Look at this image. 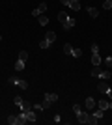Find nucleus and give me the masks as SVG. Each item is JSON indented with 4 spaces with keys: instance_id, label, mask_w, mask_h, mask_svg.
I'll list each match as a JSON object with an SVG mask.
<instances>
[{
    "instance_id": "1",
    "label": "nucleus",
    "mask_w": 112,
    "mask_h": 125,
    "mask_svg": "<svg viewBox=\"0 0 112 125\" xmlns=\"http://www.w3.org/2000/svg\"><path fill=\"white\" fill-rule=\"evenodd\" d=\"M64 6H67V8H71L73 11H79L80 10V2H77V0H60Z\"/></svg>"
},
{
    "instance_id": "2",
    "label": "nucleus",
    "mask_w": 112,
    "mask_h": 125,
    "mask_svg": "<svg viewBox=\"0 0 112 125\" xmlns=\"http://www.w3.org/2000/svg\"><path fill=\"white\" fill-rule=\"evenodd\" d=\"M88 112H84V110H80L79 114H77V120H79V123H88Z\"/></svg>"
},
{
    "instance_id": "3",
    "label": "nucleus",
    "mask_w": 112,
    "mask_h": 125,
    "mask_svg": "<svg viewBox=\"0 0 112 125\" xmlns=\"http://www.w3.org/2000/svg\"><path fill=\"white\" fill-rule=\"evenodd\" d=\"M75 24H77V22H75V19H73V17H69V19H67L65 22H62V26H64V30H71V28H73Z\"/></svg>"
},
{
    "instance_id": "4",
    "label": "nucleus",
    "mask_w": 112,
    "mask_h": 125,
    "mask_svg": "<svg viewBox=\"0 0 112 125\" xmlns=\"http://www.w3.org/2000/svg\"><path fill=\"white\" fill-rule=\"evenodd\" d=\"M84 106H86V110H93V108L97 106V103H95V99L88 97V99H86V103H84Z\"/></svg>"
},
{
    "instance_id": "5",
    "label": "nucleus",
    "mask_w": 112,
    "mask_h": 125,
    "mask_svg": "<svg viewBox=\"0 0 112 125\" xmlns=\"http://www.w3.org/2000/svg\"><path fill=\"white\" fill-rule=\"evenodd\" d=\"M97 90H99L101 94H107V92H108V84H107V80H105V78H103L101 82L97 84Z\"/></svg>"
},
{
    "instance_id": "6",
    "label": "nucleus",
    "mask_w": 112,
    "mask_h": 125,
    "mask_svg": "<svg viewBox=\"0 0 112 125\" xmlns=\"http://www.w3.org/2000/svg\"><path fill=\"white\" fill-rule=\"evenodd\" d=\"M45 39H47V41L51 43V45H52V43L56 41V32H52V30H49L47 34H45Z\"/></svg>"
},
{
    "instance_id": "7",
    "label": "nucleus",
    "mask_w": 112,
    "mask_h": 125,
    "mask_svg": "<svg viewBox=\"0 0 112 125\" xmlns=\"http://www.w3.org/2000/svg\"><path fill=\"white\" fill-rule=\"evenodd\" d=\"M92 75H93V77L103 78V71H101V67H99V65H93V67H92Z\"/></svg>"
},
{
    "instance_id": "8",
    "label": "nucleus",
    "mask_w": 112,
    "mask_h": 125,
    "mask_svg": "<svg viewBox=\"0 0 112 125\" xmlns=\"http://www.w3.org/2000/svg\"><path fill=\"white\" fill-rule=\"evenodd\" d=\"M92 63H93V65H99V63H101V56H99V52H92Z\"/></svg>"
},
{
    "instance_id": "9",
    "label": "nucleus",
    "mask_w": 112,
    "mask_h": 125,
    "mask_svg": "<svg viewBox=\"0 0 112 125\" xmlns=\"http://www.w3.org/2000/svg\"><path fill=\"white\" fill-rule=\"evenodd\" d=\"M88 15H90L92 19H97V17H99V10H97V8H88Z\"/></svg>"
},
{
    "instance_id": "10",
    "label": "nucleus",
    "mask_w": 112,
    "mask_h": 125,
    "mask_svg": "<svg viewBox=\"0 0 112 125\" xmlns=\"http://www.w3.org/2000/svg\"><path fill=\"white\" fill-rule=\"evenodd\" d=\"M19 108H21L22 112H28V110H34V104L26 103V101H22V104H21V106H19Z\"/></svg>"
},
{
    "instance_id": "11",
    "label": "nucleus",
    "mask_w": 112,
    "mask_h": 125,
    "mask_svg": "<svg viewBox=\"0 0 112 125\" xmlns=\"http://www.w3.org/2000/svg\"><path fill=\"white\" fill-rule=\"evenodd\" d=\"M26 120L30 121V123L37 121V118H36V112H34V110H28V112H26Z\"/></svg>"
},
{
    "instance_id": "12",
    "label": "nucleus",
    "mask_w": 112,
    "mask_h": 125,
    "mask_svg": "<svg viewBox=\"0 0 112 125\" xmlns=\"http://www.w3.org/2000/svg\"><path fill=\"white\" fill-rule=\"evenodd\" d=\"M37 21H39V24H41V26H47V24H49V17L41 13V15L37 17Z\"/></svg>"
},
{
    "instance_id": "13",
    "label": "nucleus",
    "mask_w": 112,
    "mask_h": 125,
    "mask_svg": "<svg viewBox=\"0 0 112 125\" xmlns=\"http://www.w3.org/2000/svg\"><path fill=\"white\" fill-rule=\"evenodd\" d=\"M97 108H101L103 112H105V110L108 108V101H105V99H101L99 101V103H97Z\"/></svg>"
},
{
    "instance_id": "14",
    "label": "nucleus",
    "mask_w": 112,
    "mask_h": 125,
    "mask_svg": "<svg viewBox=\"0 0 112 125\" xmlns=\"http://www.w3.org/2000/svg\"><path fill=\"white\" fill-rule=\"evenodd\" d=\"M17 118H19V125H24V123H26V112H22V110H21V114H19V116H17Z\"/></svg>"
},
{
    "instance_id": "15",
    "label": "nucleus",
    "mask_w": 112,
    "mask_h": 125,
    "mask_svg": "<svg viewBox=\"0 0 112 125\" xmlns=\"http://www.w3.org/2000/svg\"><path fill=\"white\" fill-rule=\"evenodd\" d=\"M24 63H26V62H22V60H17V62H15V71H17V73L24 69Z\"/></svg>"
},
{
    "instance_id": "16",
    "label": "nucleus",
    "mask_w": 112,
    "mask_h": 125,
    "mask_svg": "<svg viewBox=\"0 0 112 125\" xmlns=\"http://www.w3.org/2000/svg\"><path fill=\"white\" fill-rule=\"evenodd\" d=\"M67 19H69V15H67L65 11H60V13H58V21H60V22H65Z\"/></svg>"
},
{
    "instance_id": "17",
    "label": "nucleus",
    "mask_w": 112,
    "mask_h": 125,
    "mask_svg": "<svg viewBox=\"0 0 112 125\" xmlns=\"http://www.w3.org/2000/svg\"><path fill=\"white\" fill-rule=\"evenodd\" d=\"M45 99H49L51 103H56V101H58V95L56 94H45Z\"/></svg>"
},
{
    "instance_id": "18",
    "label": "nucleus",
    "mask_w": 112,
    "mask_h": 125,
    "mask_svg": "<svg viewBox=\"0 0 112 125\" xmlns=\"http://www.w3.org/2000/svg\"><path fill=\"white\" fill-rule=\"evenodd\" d=\"M15 84H17V86H19L21 90H26V86H28V84H26V80H21V78H17V80H15Z\"/></svg>"
},
{
    "instance_id": "19",
    "label": "nucleus",
    "mask_w": 112,
    "mask_h": 125,
    "mask_svg": "<svg viewBox=\"0 0 112 125\" xmlns=\"http://www.w3.org/2000/svg\"><path fill=\"white\" fill-rule=\"evenodd\" d=\"M8 123L10 125H19V118H17V116H10V118H8Z\"/></svg>"
},
{
    "instance_id": "20",
    "label": "nucleus",
    "mask_w": 112,
    "mask_h": 125,
    "mask_svg": "<svg viewBox=\"0 0 112 125\" xmlns=\"http://www.w3.org/2000/svg\"><path fill=\"white\" fill-rule=\"evenodd\" d=\"M71 56H73V58H80V56H82V51H80V49H77V47H73Z\"/></svg>"
},
{
    "instance_id": "21",
    "label": "nucleus",
    "mask_w": 112,
    "mask_h": 125,
    "mask_svg": "<svg viewBox=\"0 0 112 125\" xmlns=\"http://www.w3.org/2000/svg\"><path fill=\"white\" fill-rule=\"evenodd\" d=\"M64 52H65V54H71V52H73V45L65 43V45H64Z\"/></svg>"
},
{
    "instance_id": "22",
    "label": "nucleus",
    "mask_w": 112,
    "mask_h": 125,
    "mask_svg": "<svg viewBox=\"0 0 112 125\" xmlns=\"http://www.w3.org/2000/svg\"><path fill=\"white\" fill-rule=\"evenodd\" d=\"M97 121H99V120H97V118H95L93 114H90V116H88V123H90V125H95Z\"/></svg>"
},
{
    "instance_id": "23",
    "label": "nucleus",
    "mask_w": 112,
    "mask_h": 125,
    "mask_svg": "<svg viewBox=\"0 0 112 125\" xmlns=\"http://www.w3.org/2000/svg\"><path fill=\"white\" fill-rule=\"evenodd\" d=\"M19 60H22V62H26V60H28L26 51H21V52H19Z\"/></svg>"
},
{
    "instance_id": "24",
    "label": "nucleus",
    "mask_w": 112,
    "mask_h": 125,
    "mask_svg": "<svg viewBox=\"0 0 112 125\" xmlns=\"http://www.w3.org/2000/svg\"><path fill=\"white\" fill-rule=\"evenodd\" d=\"M39 47H41V49H49V47H51V43H49L47 39L43 37V39H41V43H39Z\"/></svg>"
},
{
    "instance_id": "25",
    "label": "nucleus",
    "mask_w": 112,
    "mask_h": 125,
    "mask_svg": "<svg viewBox=\"0 0 112 125\" xmlns=\"http://www.w3.org/2000/svg\"><path fill=\"white\" fill-rule=\"evenodd\" d=\"M51 104H52V103H51L49 99H43V103H41V108H43V110H47L49 106H51Z\"/></svg>"
},
{
    "instance_id": "26",
    "label": "nucleus",
    "mask_w": 112,
    "mask_h": 125,
    "mask_svg": "<svg viewBox=\"0 0 112 125\" xmlns=\"http://www.w3.org/2000/svg\"><path fill=\"white\" fill-rule=\"evenodd\" d=\"M37 10H39V13H45V11H47V4H45V2H41V4L37 6Z\"/></svg>"
},
{
    "instance_id": "27",
    "label": "nucleus",
    "mask_w": 112,
    "mask_h": 125,
    "mask_svg": "<svg viewBox=\"0 0 112 125\" xmlns=\"http://www.w3.org/2000/svg\"><path fill=\"white\" fill-rule=\"evenodd\" d=\"M93 116H95L97 120H103V110H101V108H97L95 112H93Z\"/></svg>"
},
{
    "instance_id": "28",
    "label": "nucleus",
    "mask_w": 112,
    "mask_h": 125,
    "mask_svg": "<svg viewBox=\"0 0 112 125\" xmlns=\"http://www.w3.org/2000/svg\"><path fill=\"white\" fill-rule=\"evenodd\" d=\"M13 103H15L17 106H21V104H22V99L19 97V95H17V97H13Z\"/></svg>"
},
{
    "instance_id": "29",
    "label": "nucleus",
    "mask_w": 112,
    "mask_h": 125,
    "mask_svg": "<svg viewBox=\"0 0 112 125\" xmlns=\"http://www.w3.org/2000/svg\"><path fill=\"white\" fill-rule=\"evenodd\" d=\"M105 63H107V67H112V56H107V58H105Z\"/></svg>"
},
{
    "instance_id": "30",
    "label": "nucleus",
    "mask_w": 112,
    "mask_h": 125,
    "mask_svg": "<svg viewBox=\"0 0 112 125\" xmlns=\"http://www.w3.org/2000/svg\"><path fill=\"white\" fill-rule=\"evenodd\" d=\"M80 110H82V106H80V104H73V112H75V114H79Z\"/></svg>"
},
{
    "instance_id": "31",
    "label": "nucleus",
    "mask_w": 112,
    "mask_h": 125,
    "mask_svg": "<svg viewBox=\"0 0 112 125\" xmlns=\"http://www.w3.org/2000/svg\"><path fill=\"white\" fill-rule=\"evenodd\" d=\"M92 52H99V45H97V43L92 45Z\"/></svg>"
},
{
    "instance_id": "32",
    "label": "nucleus",
    "mask_w": 112,
    "mask_h": 125,
    "mask_svg": "<svg viewBox=\"0 0 112 125\" xmlns=\"http://www.w3.org/2000/svg\"><path fill=\"white\" fill-rule=\"evenodd\" d=\"M103 78L107 80V78H110V71H103Z\"/></svg>"
},
{
    "instance_id": "33",
    "label": "nucleus",
    "mask_w": 112,
    "mask_h": 125,
    "mask_svg": "<svg viewBox=\"0 0 112 125\" xmlns=\"http://www.w3.org/2000/svg\"><path fill=\"white\" fill-rule=\"evenodd\" d=\"M32 15H34V17H39V15H41V13H39V10H37V8H36V10L32 11Z\"/></svg>"
},
{
    "instance_id": "34",
    "label": "nucleus",
    "mask_w": 112,
    "mask_h": 125,
    "mask_svg": "<svg viewBox=\"0 0 112 125\" xmlns=\"http://www.w3.org/2000/svg\"><path fill=\"white\" fill-rule=\"evenodd\" d=\"M107 95H108V97H110V99H112V90H110V88H108V92H107Z\"/></svg>"
},
{
    "instance_id": "35",
    "label": "nucleus",
    "mask_w": 112,
    "mask_h": 125,
    "mask_svg": "<svg viewBox=\"0 0 112 125\" xmlns=\"http://www.w3.org/2000/svg\"><path fill=\"white\" fill-rule=\"evenodd\" d=\"M108 108H112V103H108Z\"/></svg>"
},
{
    "instance_id": "36",
    "label": "nucleus",
    "mask_w": 112,
    "mask_h": 125,
    "mask_svg": "<svg viewBox=\"0 0 112 125\" xmlns=\"http://www.w3.org/2000/svg\"><path fill=\"white\" fill-rule=\"evenodd\" d=\"M0 41H2V34H0Z\"/></svg>"
},
{
    "instance_id": "37",
    "label": "nucleus",
    "mask_w": 112,
    "mask_h": 125,
    "mask_svg": "<svg viewBox=\"0 0 112 125\" xmlns=\"http://www.w3.org/2000/svg\"><path fill=\"white\" fill-rule=\"evenodd\" d=\"M77 2H80V0H77Z\"/></svg>"
},
{
    "instance_id": "38",
    "label": "nucleus",
    "mask_w": 112,
    "mask_h": 125,
    "mask_svg": "<svg viewBox=\"0 0 112 125\" xmlns=\"http://www.w3.org/2000/svg\"><path fill=\"white\" fill-rule=\"evenodd\" d=\"M103 2H105V0H103Z\"/></svg>"
}]
</instances>
